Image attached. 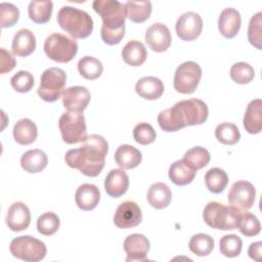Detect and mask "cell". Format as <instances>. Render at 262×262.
<instances>
[{"label": "cell", "mask_w": 262, "mask_h": 262, "mask_svg": "<svg viewBox=\"0 0 262 262\" xmlns=\"http://www.w3.org/2000/svg\"><path fill=\"white\" fill-rule=\"evenodd\" d=\"M107 150L106 140L101 135L91 134L79 147L68 150L64 161L69 167L79 170L83 175L96 177L104 167Z\"/></svg>", "instance_id": "1"}, {"label": "cell", "mask_w": 262, "mask_h": 262, "mask_svg": "<svg viewBox=\"0 0 262 262\" xmlns=\"http://www.w3.org/2000/svg\"><path fill=\"white\" fill-rule=\"evenodd\" d=\"M209 116L206 102L199 98H190L176 102L172 107L158 115V124L163 131L175 132L186 126L201 125Z\"/></svg>", "instance_id": "2"}, {"label": "cell", "mask_w": 262, "mask_h": 262, "mask_svg": "<svg viewBox=\"0 0 262 262\" xmlns=\"http://www.w3.org/2000/svg\"><path fill=\"white\" fill-rule=\"evenodd\" d=\"M59 27L74 39H85L93 31V19L89 13L73 6H62L56 16Z\"/></svg>", "instance_id": "3"}, {"label": "cell", "mask_w": 262, "mask_h": 262, "mask_svg": "<svg viewBox=\"0 0 262 262\" xmlns=\"http://www.w3.org/2000/svg\"><path fill=\"white\" fill-rule=\"evenodd\" d=\"M241 210L233 206H225L218 202H210L206 205L203 218L206 224L219 230H232L237 228Z\"/></svg>", "instance_id": "4"}, {"label": "cell", "mask_w": 262, "mask_h": 262, "mask_svg": "<svg viewBox=\"0 0 262 262\" xmlns=\"http://www.w3.org/2000/svg\"><path fill=\"white\" fill-rule=\"evenodd\" d=\"M94 11L102 19V29L117 31L125 29L127 9L125 3L118 0H95L92 3Z\"/></svg>", "instance_id": "5"}, {"label": "cell", "mask_w": 262, "mask_h": 262, "mask_svg": "<svg viewBox=\"0 0 262 262\" xmlns=\"http://www.w3.org/2000/svg\"><path fill=\"white\" fill-rule=\"evenodd\" d=\"M44 52L56 62H69L78 52V43L74 38L60 33H52L44 42Z\"/></svg>", "instance_id": "6"}, {"label": "cell", "mask_w": 262, "mask_h": 262, "mask_svg": "<svg viewBox=\"0 0 262 262\" xmlns=\"http://www.w3.org/2000/svg\"><path fill=\"white\" fill-rule=\"evenodd\" d=\"M66 83L67 75L62 69L55 67L48 68L41 75L37 93L44 101L54 102L64 91Z\"/></svg>", "instance_id": "7"}, {"label": "cell", "mask_w": 262, "mask_h": 262, "mask_svg": "<svg viewBox=\"0 0 262 262\" xmlns=\"http://www.w3.org/2000/svg\"><path fill=\"white\" fill-rule=\"evenodd\" d=\"M9 251L13 257L26 262H38L47 253L45 244L31 235L14 237L9 245Z\"/></svg>", "instance_id": "8"}, {"label": "cell", "mask_w": 262, "mask_h": 262, "mask_svg": "<svg viewBox=\"0 0 262 262\" xmlns=\"http://www.w3.org/2000/svg\"><path fill=\"white\" fill-rule=\"evenodd\" d=\"M58 128L62 140L68 144L83 142L87 137L85 117L82 113H63L58 120Z\"/></svg>", "instance_id": "9"}, {"label": "cell", "mask_w": 262, "mask_h": 262, "mask_svg": "<svg viewBox=\"0 0 262 262\" xmlns=\"http://www.w3.org/2000/svg\"><path fill=\"white\" fill-rule=\"evenodd\" d=\"M201 78L202 68L200 64L191 60L184 61L175 71L173 86L179 93L190 94L196 89Z\"/></svg>", "instance_id": "10"}, {"label": "cell", "mask_w": 262, "mask_h": 262, "mask_svg": "<svg viewBox=\"0 0 262 262\" xmlns=\"http://www.w3.org/2000/svg\"><path fill=\"white\" fill-rule=\"evenodd\" d=\"M255 196L256 189L254 185L247 180H238L231 185L227 200L230 206L241 211H247L253 207Z\"/></svg>", "instance_id": "11"}, {"label": "cell", "mask_w": 262, "mask_h": 262, "mask_svg": "<svg viewBox=\"0 0 262 262\" xmlns=\"http://www.w3.org/2000/svg\"><path fill=\"white\" fill-rule=\"evenodd\" d=\"M142 213L140 207L134 201L121 203L114 215V223L118 228H133L140 224Z\"/></svg>", "instance_id": "12"}, {"label": "cell", "mask_w": 262, "mask_h": 262, "mask_svg": "<svg viewBox=\"0 0 262 262\" xmlns=\"http://www.w3.org/2000/svg\"><path fill=\"white\" fill-rule=\"evenodd\" d=\"M177 36L183 41H192L196 39L203 30L202 16L193 11L181 14L175 25Z\"/></svg>", "instance_id": "13"}, {"label": "cell", "mask_w": 262, "mask_h": 262, "mask_svg": "<svg viewBox=\"0 0 262 262\" xmlns=\"http://www.w3.org/2000/svg\"><path fill=\"white\" fill-rule=\"evenodd\" d=\"M124 251L127 262H143L148 260L147 253L150 248L147 237L140 233L129 234L124 241Z\"/></svg>", "instance_id": "14"}, {"label": "cell", "mask_w": 262, "mask_h": 262, "mask_svg": "<svg viewBox=\"0 0 262 262\" xmlns=\"http://www.w3.org/2000/svg\"><path fill=\"white\" fill-rule=\"evenodd\" d=\"M61 99L68 112L83 113L90 102L91 94L84 86H72L64 89L61 94Z\"/></svg>", "instance_id": "15"}, {"label": "cell", "mask_w": 262, "mask_h": 262, "mask_svg": "<svg viewBox=\"0 0 262 262\" xmlns=\"http://www.w3.org/2000/svg\"><path fill=\"white\" fill-rule=\"evenodd\" d=\"M171 41L170 30L162 23L152 24L145 32V42L152 51H166L170 47Z\"/></svg>", "instance_id": "16"}, {"label": "cell", "mask_w": 262, "mask_h": 262, "mask_svg": "<svg viewBox=\"0 0 262 262\" xmlns=\"http://www.w3.org/2000/svg\"><path fill=\"white\" fill-rule=\"evenodd\" d=\"M31 222V212L23 202L13 203L6 214V224L12 231H23L27 229Z\"/></svg>", "instance_id": "17"}, {"label": "cell", "mask_w": 262, "mask_h": 262, "mask_svg": "<svg viewBox=\"0 0 262 262\" xmlns=\"http://www.w3.org/2000/svg\"><path fill=\"white\" fill-rule=\"evenodd\" d=\"M242 25L241 13L232 7L224 8L218 18V29L220 34L226 38L231 39L237 35Z\"/></svg>", "instance_id": "18"}, {"label": "cell", "mask_w": 262, "mask_h": 262, "mask_svg": "<svg viewBox=\"0 0 262 262\" xmlns=\"http://www.w3.org/2000/svg\"><path fill=\"white\" fill-rule=\"evenodd\" d=\"M129 187V177L123 169H113L104 179V189L111 198H120Z\"/></svg>", "instance_id": "19"}, {"label": "cell", "mask_w": 262, "mask_h": 262, "mask_svg": "<svg viewBox=\"0 0 262 262\" xmlns=\"http://www.w3.org/2000/svg\"><path fill=\"white\" fill-rule=\"evenodd\" d=\"M100 201V191L98 187L91 183L80 185L75 193V202L78 208L83 211H91Z\"/></svg>", "instance_id": "20"}, {"label": "cell", "mask_w": 262, "mask_h": 262, "mask_svg": "<svg viewBox=\"0 0 262 262\" xmlns=\"http://www.w3.org/2000/svg\"><path fill=\"white\" fill-rule=\"evenodd\" d=\"M12 52L16 56L26 57L32 54L36 49V37L33 32L29 29H20L18 30L11 44Z\"/></svg>", "instance_id": "21"}, {"label": "cell", "mask_w": 262, "mask_h": 262, "mask_svg": "<svg viewBox=\"0 0 262 262\" xmlns=\"http://www.w3.org/2000/svg\"><path fill=\"white\" fill-rule=\"evenodd\" d=\"M164 83L157 77L147 76L139 79L135 85L136 93L147 100H156L164 93Z\"/></svg>", "instance_id": "22"}, {"label": "cell", "mask_w": 262, "mask_h": 262, "mask_svg": "<svg viewBox=\"0 0 262 262\" xmlns=\"http://www.w3.org/2000/svg\"><path fill=\"white\" fill-rule=\"evenodd\" d=\"M244 128L250 134H258L262 129V100H251L244 116Z\"/></svg>", "instance_id": "23"}, {"label": "cell", "mask_w": 262, "mask_h": 262, "mask_svg": "<svg viewBox=\"0 0 262 262\" xmlns=\"http://www.w3.org/2000/svg\"><path fill=\"white\" fill-rule=\"evenodd\" d=\"M115 161L123 170L136 168L142 161V155L139 149L130 144H122L115 151Z\"/></svg>", "instance_id": "24"}, {"label": "cell", "mask_w": 262, "mask_h": 262, "mask_svg": "<svg viewBox=\"0 0 262 262\" xmlns=\"http://www.w3.org/2000/svg\"><path fill=\"white\" fill-rule=\"evenodd\" d=\"M146 199L148 204L157 209L162 210L170 205L172 199V192L169 186L164 182H156L150 185L147 190Z\"/></svg>", "instance_id": "25"}, {"label": "cell", "mask_w": 262, "mask_h": 262, "mask_svg": "<svg viewBox=\"0 0 262 262\" xmlns=\"http://www.w3.org/2000/svg\"><path fill=\"white\" fill-rule=\"evenodd\" d=\"M12 134L17 143L21 145H29L37 139L38 129L31 119L24 118L15 123Z\"/></svg>", "instance_id": "26"}, {"label": "cell", "mask_w": 262, "mask_h": 262, "mask_svg": "<svg viewBox=\"0 0 262 262\" xmlns=\"http://www.w3.org/2000/svg\"><path fill=\"white\" fill-rule=\"evenodd\" d=\"M196 174V171L192 169L186 162L182 160H178L174 162L170 168H169V178L170 180L178 185V186H184L192 182Z\"/></svg>", "instance_id": "27"}, {"label": "cell", "mask_w": 262, "mask_h": 262, "mask_svg": "<svg viewBox=\"0 0 262 262\" xmlns=\"http://www.w3.org/2000/svg\"><path fill=\"white\" fill-rule=\"evenodd\" d=\"M46 154L38 148L26 151L20 158V166L28 173H39L47 166Z\"/></svg>", "instance_id": "28"}, {"label": "cell", "mask_w": 262, "mask_h": 262, "mask_svg": "<svg viewBox=\"0 0 262 262\" xmlns=\"http://www.w3.org/2000/svg\"><path fill=\"white\" fill-rule=\"evenodd\" d=\"M122 57L127 64L131 67H139L146 60L147 51L141 42L131 40L123 47Z\"/></svg>", "instance_id": "29"}, {"label": "cell", "mask_w": 262, "mask_h": 262, "mask_svg": "<svg viewBox=\"0 0 262 262\" xmlns=\"http://www.w3.org/2000/svg\"><path fill=\"white\" fill-rule=\"evenodd\" d=\"M52 9V1H31L28 6L29 17L36 24H46L51 18Z\"/></svg>", "instance_id": "30"}, {"label": "cell", "mask_w": 262, "mask_h": 262, "mask_svg": "<svg viewBox=\"0 0 262 262\" xmlns=\"http://www.w3.org/2000/svg\"><path fill=\"white\" fill-rule=\"evenodd\" d=\"M125 6L127 9V17L137 24L148 19L152 9L150 1H127Z\"/></svg>", "instance_id": "31"}, {"label": "cell", "mask_w": 262, "mask_h": 262, "mask_svg": "<svg viewBox=\"0 0 262 262\" xmlns=\"http://www.w3.org/2000/svg\"><path fill=\"white\" fill-rule=\"evenodd\" d=\"M78 71L80 75L87 80H96L102 74L103 67L99 59L86 55L78 61Z\"/></svg>", "instance_id": "32"}, {"label": "cell", "mask_w": 262, "mask_h": 262, "mask_svg": "<svg viewBox=\"0 0 262 262\" xmlns=\"http://www.w3.org/2000/svg\"><path fill=\"white\" fill-rule=\"evenodd\" d=\"M205 183L209 191L220 193L227 186L228 176L226 172L220 168H211L205 174Z\"/></svg>", "instance_id": "33"}, {"label": "cell", "mask_w": 262, "mask_h": 262, "mask_svg": "<svg viewBox=\"0 0 262 262\" xmlns=\"http://www.w3.org/2000/svg\"><path fill=\"white\" fill-rule=\"evenodd\" d=\"M214 239L209 234L196 233L190 237L188 248L194 255L204 257L211 254L214 249Z\"/></svg>", "instance_id": "34"}, {"label": "cell", "mask_w": 262, "mask_h": 262, "mask_svg": "<svg viewBox=\"0 0 262 262\" xmlns=\"http://www.w3.org/2000/svg\"><path fill=\"white\" fill-rule=\"evenodd\" d=\"M215 136L219 142L226 145H233L241 139V133L237 126L229 122L217 125L215 129Z\"/></svg>", "instance_id": "35"}, {"label": "cell", "mask_w": 262, "mask_h": 262, "mask_svg": "<svg viewBox=\"0 0 262 262\" xmlns=\"http://www.w3.org/2000/svg\"><path fill=\"white\" fill-rule=\"evenodd\" d=\"M210 160V152L205 147L202 146L191 147L183 156V161L186 162L195 171L207 166Z\"/></svg>", "instance_id": "36"}, {"label": "cell", "mask_w": 262, "mask_h": 262, "mask_svg": "<svg viewBox=\"0 0 262 262\" xmlns=\"http://www.w3.org/2000/svg\"><path fill=\"white\" fill-rule=\"evenodd\" d=\"M237 228L245 236H255L260 233L261 224L259 219L250 212H241Z\"/></svg>", "instance_id": "37"}, {"label": "cell", "mask_w": 262, "mask_h": 262, "mask_svg": "<svg viewBox=\"0 0 262 262\" xmlns=\"http://www.w3.org/2000/svg\"><path fill=\"white\" fill-rule=\"evenodd\" d=\"M60 226L59 217L53 212H45L37 220V230L43 235L54 234Z\"/></svg>", "instance_id": "38"}, {"label": "cell", "mask_w": 262, "mask_h": 262, "mask_svg": "<svg viewBox=\"0 0 262 262\" xmlns=\"http://www.w3.org/2000/svg\"><path fill=\"white\" fill-rule=\"evenodd\" d=\"M230 78L233 82L245 85L250 83L255 77V71L253 67L247 62H235L230 68Z\"/></svg>", "instance_id": "39"}, {"label": "cell", "mask_w": 262, "mask_h": 262, "mask_svg": "<svg viewBox=\"0 0 262 262\" xmlns=\"http://www.w3.org/2000/svg\"><path fill=\"white\" fill-rule=\"evenodd\" d=\"M219 245L220 252L223 256L233 258L241 254L243 248V241L235 234H226L221 237Z\"/></svg>", "instance_id": "40"}, {"label": "cell", "mask_w": 262, "mask_h": 262, "mask_svg": "<svg viewBox=\"0 0 262 262\" xmlns=\"http://www.w3.org/2000/svg\"><path fill=\"white\" fill-rule=\"evenodd\" d=\"M262 12L259 11L254 14L248 27V40L257 49H262Z\"/></svg>", "instance_id": "41"}, {"label": "cell", "mask_w": 262, "mask_h": 262, "mask_svg": "<svg viewBox=\"0 0 262 262\" xmlns=\"http://www.w3.org/2000/svg\"><path fill=\"white\" fill-rule=\"evenodd\" d=\"M133 137L137 143L147 145L156 140L157 133L150 124L146 122H141L134 127Z\"/></svg>", "instance_id": "42"}, {"label": "cell", "mask_w": 262, "mask_h": 262, "mask_svg": "<svg viewBox=\"0 0 262 262\" xmlns=\"http://www.w3.org/2000/svg\"><path fill=\"white\" fill-rule=\"evenodd\" d=\"M10 84L16 92L26 93L33 88L35 81L33 75L30 72L19 71L12 76L10 79Z\"/></svg>", "instance_id": "43"}, {"label": "cell", "mask_w": 262, "mask_h": 262, "mask_svg": "<svg viewBox=\"0 0 262 262\" xmlns=\"http://www.w3.org/2000/svg\"><path fill=\"white\" fill-rule=\"evenodd\" d=\"M19 18L18 8L8 2H2L0 4V21L2 28H10L14 26Z\"/></svg>", "instance_id": "44"}, {"label": "cell", "mask_w": 262, "mask_h": 262, "mask_svg": "<svg viewBox=\"0 0 262 262\" xmlns=\"http://www.w3.org/2000/svg\"><path fill=\"white\" fill-rule=\"evenodd\" d=\"M0 52H1V70L0 73L1 74H5L8 73L10 71H12L16 64L15 58L13 57V55L7 51L5 48H0Z\"/></svg>", "instance_id": "45"}, {"label": "cell", "mask_w": 262, "mask_h": 262, "mask_svg": "<svg viewBox=\"0 0 262 262\" xmlns=\"http://www.w3.org/2000/svg\"><path fill=\"white\" fill-rule=\"evenodd\" d=\"M261 249H262V243L261 242H256L252 243L249 247L248 250V255L251 259L255 261H260L261 259Z\"/></svg>", "instance_id": "46"}]
</instances>
